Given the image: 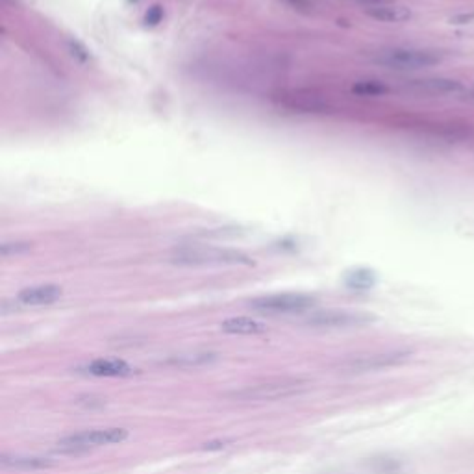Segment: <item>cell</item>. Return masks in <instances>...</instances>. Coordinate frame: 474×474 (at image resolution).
<instances>
[{"label":"cell","instance_id":"6da1fadb","mask_svg":"<svg viewBox=\"0 0 474 474\" xmlns=\"http://www.w3.org/2000/svg\"><path fill=\"white\" fill-rule=\"evenodd\" d=\"M370 61L389 71H420L435 67L443 61V54L428 49H411V46H388L370 54Z\"/></svg>","mask_w":474,"mask_h":474},{"label":"cell","instance_id":"7a4b0ae2","mask_svg":"<svg viewBox=\"0 0 474 474\" xmlns=\"http://www.w3.org/2000/svg\"><path fill=\"white\" fill-rule=\"evenodd\" d=\"M169 260L176 265H186V267H191V265L193 267H198V265H254V260L245 252L208 245H186L174 248Z\"/></svg>","mask_w":474,"mask_h":474},{"label":"cell","instance_id":"3957f363","mask_svg":"<svg viewBox=\"0 0 474 474\" xmlns=\"http://www.w3.org/2000/svg\"><path fill=\"white\" fill-rule=\"evenodd\" d=\"M308 389H310V383L304 382V380H273V382L256 383V385L236 389V391L228 393V398L237 402H274L302 395Z\"/></svg>","mask_w":474,"mask_h":474},{"label":"cell","instance_id":"277c9868","mask_svg":"<svg viewBox=\"0 0 474 474\" xmlns=\"http://www.w3.org/2000/svg\"><path fill=\"white\" fill-rule=\"evenodd\" d=\"M130 438V432L126 428H102L91 430V432H80L67 435L61 441H58L56 450L59 454H84L91 448L106 447V445H117Z\"/></svg>","mask_w":474,"mask_h":474},{"label":"cell","instance_id":"5b68a950","mask_svg":"<svg viewBox=\"0 0 474 474\" xmlns=\"http://www.w3.org/2000/svg\"><path fill=\"white\" fill-rule=\"evenodd\" d=\"M317 298L306 293H276V295H263L252 298L248 308L258 313L267 315H293L304 313L313 310Z\"/></svg>","mask_w":474,"mask_h":474},{"label":"cell","instance_id":"8992f818","mask_svg":"<svg viewBox=\"0 0 474 474\" xmlns=\"http://www.w3.org/2000/svg\"><path fill=\"white\" fill-rule=\"evenodd\" d=\"M376 317L365 311L354 310H323L313 311L306 319V324L311 328H360L373 324Z\"/></svg>","mask_w":474,"mask_h":474},{"label":"cell","instance_id":"52a82bcc","mask_svg":"<svg viewBox=\"0 0 474 474\" xmlns=\"http://www.w3.org/2000/svg\"><path fill=\"white\" fill-rule=\"evenodd\" d=\"M410 358H411L410 351H393V352H380V354L358 356V358H351V360L343 361V363L339 365V369H341V373H348V374L373 373V370L397 367V365L404 363V361H408Z\"/></svg>","mask_w":474,"mask_h":474},{"label":"cell","instance_id":"ba28073f","mask_svg":"<svg viewBox=\"0 0 474 474\" xmlns=\"http://www.w3.org/2000/svg\"><path fill=\"white\" fill-rule=\"evenodd\" d=\"M402 87L408 93L423 96H443V95H461L467 87L454 78H415L406 80Z\"/></svg>","mask_w":474,"mask_h":474},{"label":"cell","instance_id":"9c48e42d","mask_svg":"<svg viewBox=\"0 0 474 474\" xmlns=\"http://www.w3.org/2000/svg\"><path fill=\"white\" fill-rule=\"evenodd\" d=\"M64 289L56 286V283H41V286H32V288H24L23 291H19L17 302L21 306H49L54 304L61 298Z\"/></svg>","mask_w":474,"mask_h":474},{"label":"cell","instance_id":"30bf717a","mask_svg":"<svg viewBox=\"0 0 474 474\" xmlns=\"http://www.w3.org/2000/svg\"><path fill=\"white\" fill-rule=\"evenodd\" d=\"M84 373L93 374V376H104V378H124L132 376L136 373L132 365H128L123 360H93L82 367Z\"/></svg>","mask_w":474,"mask_h":474},{"label":"cell","instance_id":"8fae6325","mask_svg":"<svg viewBox=\"0 0 474 474\" xmlns=\"http://www.w3.org/2000/svg\"><path fill=\"white\" fill-rule=\"evenodd\" d=\"M365 14L380 21V23H406V21L413 17L411 9L404 4H398V2L380 6V8L365 9Z\"/></svg>","mask_w":474,"mask_h":474},{"label":"cell","instance_id":"7c38bea8","mask_svg":"<svg viewBox=\"0 0 474 474\" xmlns=\"http://www.w3.org/2000/svg\"><path fill=\"white\" fill-rule=\"evenodd\" d=\"M0 465L4 467V469L14 470H41L54 465V461L51 458L43 456H21V454L8 456V454H4L2 460H0Z\"/></svg>","mask_w":474,"mask_h":474},{"label":"cell","instance_id":"4fadbf2b","mask_svg":"<svg viewBox=\"0 0 474 474\" xmlns=\"http://www.w3.org/2000/svg\"><path fill=\"white\" fill-rule=\"evenodd\" d=\"M223 332L237 333V336H256V333H263L265 324L260 321H254L251 317H230L221 324Z\"/></svg>","mask_w":474,"mask_h":474},{"label":"cell","instance_id":"5bb4252c","mask_svg":"<svg viewBox=\"0 0 474 474\" xmlns=\"http://www.w3.org/2000/svg\"><path fill=\"white\" fill-rule=\"evenodd\" d=\"M215 360H217V354L213 352H187V354L171 356L165 363L174 365V367H201Z\"/></svg>","mask_w":474,"mask_h":474},{"label":"cell","instance_id":"9a60e30c","mask_svg":"<svg viewBox=\"0 0 474 474\" xmlns=\"http://www.w3.org/2000/svg\"><path fill=\"white\" fill-rule=\"evenodd\" d=\"M345 283H347V288L356 289V291H367V289L374 288L376 274H374V271L361 267V269H354L351 271V273H347Z\"/></svg>","mask_w":474,"mask_h":474},{"label":"cell","instance_id":"2e32d148","mask_svg":"<svg viewBox=\"0 0 474 474\" xmlns=\"http://www.w3.org/2000/svg\"><path fill=\"white\" fill-rule=\"evenodd\" d=\"M351 91L358 96H363V99H378V96L388 95L389 87L380 80H358L351 87Z\"/></svg>","mask_w":474,"mask_h":474},{"label":"cell","instance_id":"e0dca14e","mask_svg":"<svg viewBox=\"0 0 474 474\" xmlns=\"http://www.w3.org/2000/svg\"><path fill=\"white\" fill-rule=\"evenodd\" d=\"M32 251V243L28 241H6L0 245V256L2 258H11V256H21Z\"/></svg>","mask_w":474,"mask_h":474},{"label":"cell","instance_id":"ac0fdd59","mask_svg":"<svg viewBox=\"0 0 474 474\" xmlns=\"http://www.w3.org/2000/svg\"><path fill=\"white\" fill-rule=\"evenodd\" d=\"M373 470L374 474H400L402 465L393 458H376L373 461Z\"/></svg>","mask_w":474,"mask_h":474},{"label":"cell","instance_id":"d6986e66","mask_svg":"<svg viewBox=\"0 0 474 474\" xmlns=\"http://www.w3.org/2000/svg\"><path fill=\"white\" fill-rule=\"evenodd\" d=\"M163 8L161 6H152L145 14V24L146 26H158L163 21Z\"/></svg>","mask_w":474,"mask_h":474},{"label":"cell","instance_id":"ffe728a7","mask_svg":"<svg viewBox=\"0 0 474 474\" xmlns=\"http://www.w3.org/2000/svg\"><path fill=\"white\" fill-rule=\"evenodd\" d=\"M283 2L301 14H311L315 8V0H283Z\"/></svg>","mask_w":474,"mask_h":474},{"label":"cell","instance_id":"44dd1931","mask_svg":"<svg viewBox=\"0 0 474 474\" xmlns=\"http://www.w3.org/2000/svg\"><path fill=\"white\" fill-rule=\"evenodd\" d=\"M69 49H71V54L80 58L82 61H87V59H89V52H87V49L84 45H80L78 41H69Z\"/></svg>","mask_w":474,"mask_h":474},{"label":"cell","instance_id":"7402d4cb","mask_svg":"<svg viewBox=\"0 0 474 474\" xmlns=\"http://www.w3.org/2000/svg\"><path fill=\"white\" fill-rule=\"evenodd\" d=\"M356 4H360L361 9H370V8H380V6L385 4H393V2H397V0H354Z\"/></svg>","mask_w":474,"mask_h":474},{"label":"cell","instance_id":"603a6c76","mask_svg":"<svg viewBox=\"0 0 474 474\" xmlns=\"http://www.w3.org/2000/svg\"><path fill=\"white\" fill-rule=\"evenodd\" d=\"M474 23V11L470 14H460L450 19V24H473Z\"/></svg>","mask_w":474,"mask_h":474},{"label":"cell","instance_id":"cb8c5ba5","mask_svg":"<svg viewBox=\"0 0 474 474\" xmlns=\"http://www.w3.org/2000/svg\"><path fill=\"white\" fill-rule=\"evenodd\" d=\"M461 96H463V99H465V101L474 102V86H473V87H467L465 91L461 93Z\"/></svg>","mask_w":474,"mask_h":474}]
</instances>
